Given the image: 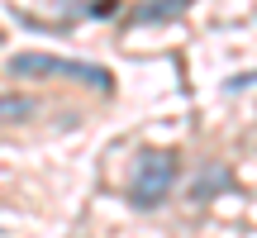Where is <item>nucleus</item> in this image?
Here are the masks:
<instances>
[{
  "mask_svg": "<svg viewBox=\"0 0 257 238\" xmlns=\"http://www.w3.org/2000/svg\"><path fill=\"white\" fill-rule=\"evenodd\" d=\"M10 72L15 76H72V81H86L91 91H114V76L95 62H76V57H53V53H15L10 57Z\"/></svg>",
  "mask_w": 257,
  "mask_h": 238,
  "instance_id": "f257e3e1",
  "label": "nucleus"
},
{
  "mask_svg": "<svg viewBox=\"0 0 257 238\" xmlns=\"http://www.w3.org/2000/svg\"><path fill=\"white\" fill-rule=\"evenodd\" d=\"M172 181H176V157L162 153V148H153V153H143L138 167H134V191H128V200H134L138 210H157V205L172 195Z\"/></svg>",
  "mask_w": 257,
  "mask_h": 238,
  "instance_id": "f03ea898",
  "label": "nucleus"
},
{
  "mask_svg": "<svg viewBox=\"0 0 257 238\" xmlns=\"http://www.w3.org/2000/svg\"><path fill=\"white\" fill-rule=\"evenodd\" d=\"M181 15H186L181 0H157V5L134 10V15H128V24H167V19H181Z\"/></svg>",
  "mask_w": 257,
  "mask_h": 238,
  "instance_id": "7ed1b4c3",
  "label": "nucleus"
},
{
  "mask_svg": "<svg viewBox=\"0 0 257 238\" xmlns=\"http://www.w3.org/2000/svg\"><path fill=\"white\" fill-rule=\"evenodd\" d=\"M38 105L29 100V95H0V124H10V119H29Z\"/></svg>",
  "mask_w": 257,
  "mask_h": 238,
  "instance_id": "20e7f679",
  "label": "nucleus"
},
{
  "mask_svg": "<svg viewBox=\"0 0 257 238\" xmlns=\"http://www.w3.org/2000/svg\"><path fill=\"white\" fill-rule=\"evenodd\" d=\"M214 186H219V191L229 186V172H224V167H210V172L195 181V200H210V195H214Z\"/></svg>",
  "mask_w": 257,
  "mask_h": 238,
  "instance_id": "39448f33",
  "label": "nucleus"
}]
</instances>
